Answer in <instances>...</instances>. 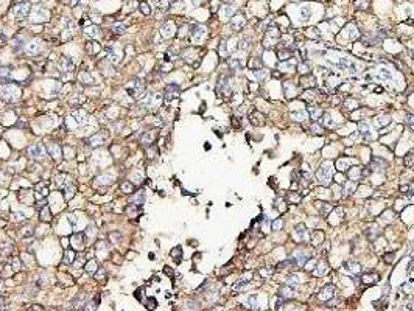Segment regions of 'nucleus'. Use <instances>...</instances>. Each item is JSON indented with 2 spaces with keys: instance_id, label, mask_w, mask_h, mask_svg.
<instances>
[{
  "instance_id": "nucleus-1",
  "label": "nucleus",
  "mask_w": 414,
  "mask_h": 311,
  "mask_svg": "<svg viewBox=\"0 0 414 311\" xmlns=\"http://www.w3.org/2000/svg\"><path fill=\"white\" fill-rule=\"evenodd\" d=\"M0 95L6 100V101H14L19 98L20 90L16 84H2L0 86Z\"/></svg>"
},
{
  "instance_id": "nucleus-2",
  "label": "nucleus",
  "mask_w": 414,
  "mask_h": 311,
  "mask_svg": "<svg viewBox=\"0 0 414 311\" xmlns=\"http://www.w3.org/2000/svg\"><path fill=\"white\" fill-rule=\"evenodd\" d=\"M126 90H128V93L131 95V97L140 98L142 95H143V92H145V84H143L140 80H134L131 84L126 86Z\"/></svg>"
},
{
  "instance_id": "nucleus-3",
  "label": "nucleus",
  "mask_w": 414,
  "mask_h": 311,
  "mask_svg": "<svg viewBox=\"0 0 414 311\" xmlns=\"http://www.w3.org/2000/svg\"><path fill=\"white\" fill-rule=\"evenodd\" d=\"M69 120L73 122V126H81V125H84L86 120H87V114H86V111H83V109H77V111H73V112L70 114Z\"/></svg>"
},
{
  "instance_id": "nucleus-4",
  "label": "nucleus",
  "mask_w": 414,
  "mask_h": 311,
  "mask_svg": "<svg viewBox=\"0 0 414 311\" xmlns=\"http://www.w3.org/2000/svg\"><path fill=\"white\" fill-rule=\"evenodd\" d=\"M277 37H279V30L276 28H270L265 34V39H263V45L266 49H271V47L277 42Z\"/></svg>"
},
{
  "instance_id": "nucleus-5",
  "label": "nucleus",
  "mask_w": 414,
  "mask_h": 311,
  "mask_svg": "<svg viewBox=\"0 0 414 311\" xmlns=\"http://www.w3.org/2000/svg\"><path fill=\"white\" fill-rule=\"evenodd\" d=\"M160 100H162V97L159 93H148L147 98L143 100V106L148 107V109H153V107L160 104Z\"/></svg>"
},
{
  "instance_id": "nucleus-6",
  "label": "nucleus",
  "mask_w": 414,
  "mask_h": 311,
  "mask_svg": "<svg viewBox=\"0 0 414 311\" xmlns=\"http://www.w3.org/2000/svg\"><path fill=\"white\" fill-rule=\"evenodd\" d=\"M27 153H28V156H30L31 159H42V157L45 156V150H44L42 145H39V143L28 146Z\"/></svg>"
},
{
  "instance_id": "nucleus-7",
  "label": "nucleus",
  "mask_w": 414,
  "mask_h": 311,
  "mask_svg": "<svg viewBox=\"0 0 414 311\" xmlns=\"http://www.w3.org/2000/svg\"><path fill=\"white\" fill-rule=\"evenodd\" d=\"M249 122L254 126H263L265 125V115L262 112H258V111H252L251 115H249Z\"/></svg>"
},
{
  "instance_id": "nucleus-8",
  "label": "nucleus",
  "mask_w": 414,
  "mask_h": 311,
  "mask_svg": "<svg viewBox=\"0 0 414 311\" xmlns=\"http://www.w3.org/2000/svg\"><path fill=\"white\" fill-rule=\"evenodd\" d=\"M293 49L294 47H280V49L277 50V58L280 61H285V59L291 58L293 56Z\"/></svg>"
},
{
  "instance_id": "nucleus-9",
  "label": "nucleus",
  "mask_w": 414,
  "mask_h": 311,
  "mask_svg": "<svg viewBox=\"0 0 414 311\" xmlns=\"http://www.w3.org/2000/svg\"><path fill=\"white\" fill-rule=\"evenodd\" d=\"M28 13H30V5L28 3H23V5H19V6L14 8V14H16L17 19H23Z\"/></svg>"
},
{
  "instance_id": "nucleus-10",
  "label": "nucleus",
  "mask_w": 414,
  "mask_h": 311,
  "mask_svg": "<svg viewBox=\"0 0 414 311\" xmlns=\"http://www.w3.org/2000/svg\"><path fill=\"white\" fill-rule=\"evenodd\" d=\"M178 92H179V87L176 84H168L165 87V93H167V100H173L178 97Z\"/></svg>"
},
{
  "instance_id": "nucleus-11",
  "label": "nucleus",
  "mask_w": 414,
  "mask_h": 311,
  "mask_svg": "<svg viewBox=\"0 0 414 311\" xmlns=\"http://www.w3.org/2000/svg\"><path fill=\"white\" fill-rule=\"evenodd\" d=\"M378 282V274L375 272H366V274H363V283L369 286V285H374Z\"/></svg>"
},
{
  "instance_id": "nucleus-12",
  "label": "nucleus",
  "mask_w": 414,
  "mask_h": 311,
  "mask_svg": "<svg viewBox=\"0 0 414 311\" xmlns=\"http://www.w3.org/2000/svg\"><path fill=\"white\" fill-rule=\"evenodd\" d=\"M318 177L322 181V182H325V181H329L330 179V165H327V163H324L321 168H319V171H318Z\"/></svg>"
},
{
  "instance_id": "nucleus-13",
  "label": "nucleus",
  "mask_w": 414,
  "mask_h": 311,
  "mask_svg": "<svg viewBox=\"0 0 414 311\" xmlns=\"http://www.w3.org/2000/svg\"><path fill=\"white\" fill-rule=\"evenodd\" d=\"M47 150H48V153L53 156L55 160L61 159V146H58L56 143H48V145H47Z\"/></svg>"
},
{
  "instance_id": "nucleus-14",
  "label": "nucleus",
  "mask_w": 414,
  "mask_h": 311,
  "mask_svg": "<svg viewBox=\"0 0 414 311\" xmlns=\"http://www.w3.org/2000/svg\"><path fill=\"white\" fill-rule=\"evenodd\" d=\"M59 68L62 72H72L75 67H73V62H72L69 58H61L59 59Z\"/></svg>"
},
{
  "instance_id": "nucleus-15",
  "label": "nucleus",
  "mask_w": 414,
  "mask_h": 311,
  "mask_svg": "<svg viewBox=\"0 0 414 311\" xmlns=\"http://www.w3.org/2000/svg\"><path fill=\"white\" fill-rule=\"evenodd\" d=\"M87 146H100L101 143H103V135H98V134H95L93 137H90L87 142Z\"/></svg>"
},
{
  "instance_id": "nucleus-16",
  "label": "nucleus",
  "mask_w": 414,
  "mask_h": 311,
  "mask_svg": "<svg viewBox=\"0 0 414 311\" xmlns=\"http://www.w3.org/2000/svg\"><path fill=\"white\" fill-rule=\"evenodd\" d=\"M363 42L366 44V45H378V44L381 42V39L377 37V36H369V34H366V36H363Z\"/></svg>"
},
{
  "instance_id": "nucleus-17",
  "label": "nucleus",
  "mask_w": 414,
  "mask_h": 311,
  "mask_svg": "<svg viewBox=\"0 0 414 311\" xmlns=\"http://www.w3.org/2000/svg\"><path fill=\"white\" fill-rule=\"evenodd\" d=\"M81 305H86L84 294H78V296L73 299V302H72V309H77V308H80Z\"/></svg>"
},
{
  "instance_id": "nucleus-18",
  "label": "nucleus",
  "mask_w": 414,
  "mask_h": 311,
  "mask_svg": "<svg viewBox=\"0 0 414 311\" xmlns=\"http://www.w3.org/2000/svg\"><path fill=\"white\" fill-rule=\"evenodd\" d=\"M131 202H134L136 205H142L145 202V193L143 191H139V193H136L134 196H131Z\"/></svg>"
},
{
  "instance_id": "nucleus-19",
  "label": "nucleus",
  "mask_w": 414,
  "mask_h": 311,
  "mask_svg": "<svg viewBox=\"0 0 414 311\" xmlns=\"http://www.w3.org/2000/svg\"><path fill=\"white\" fill-rule=\"evenodd\" d=\"M311 238H313V244H321V243L324 241V232H321V230H314L313 235H311Z\"/></svg>"
},
{
  "instance_id": "nucleus-20",
  "label": "nucleus",
  "mask_w": 414,
  "mask_h": 311,
  "mask_svg": "<svg viewBox=\"0 0 414 311\" xmlns=\"http://www.w3.org/2000/svg\"><path fill=\"white\" fill-rule=\"evenodd\" d=\"M333 291H335V288H333L332 285L325 286V288L322 290V293H321V299H332L333 297Z\"/></svg>"
},
{
  "instance_id": "nucleus-21",
  "label": "nucleus",
  "mask_w": 414,
  "mask_h": 311,
  "mask_svg": "<svg viewBox=\"0 0 414 311\" xmlns=\"http://www.w3.org/2000/svg\"><path fill=\"white\" fill-rule=\"evenodd\" d=\"M56 184H58L59 187L65 188L67 185H70V177H69V176H65V174H61V176H58V177H56Z\"/></svg>"
},
{
  "instance_id": "nucleus-22",
  "label": "nucleus",
  "mask_w": 414,
  "mask_h": 311,
  "mask_svg": "<svg viewBox=\"0 0 414 311\" xmlns=\"http://www.w3.org/2000/svg\"><path fill=\"white\" fill-rule=\"evenodd\" d=\"M98 302H100V297H95L93 300L87 302V303L84 305V311H95V309H97V306H98V305H97Z\"/></svg>"
},
{
  "instance_id": "nucleus-23",
  "label": "nucleus",
  "mask_w": 414,
  "mask_h": 311,
  "mask_svg": "<svg viewBox=\"0 0 414 311\" xmlns=\"http://www.w3.org/2000/svg\"><path fill=\"white\" fill-rule=\"evenodd\" d=\"M36 193H39L41 196H45V195L48 193V185H47L45 182H39V184L36 185Z\"/></svg>"
},
{
  "instance_id": "nucleus-24",
  "label": "nucleus",
  "mask_w": 414,
  "mask_h": 311,
  "mask_svg": "<svg viewBox=\"0 0 414 311\" xmlns=\"http://www.w3.org/2000/svg\"><path fill=\"white\" fill-rule=\"evenodd\" d=\"M243 23H245V19H243L241 16H235V17H232V27H234L235 30H240V28L243 27Z\"/></svg>"
},
{
  "instance_id": "nucleus-25",
  "label": "nucleus",
  "mask_w": 414,
  "mask_h": 311,
  "mask_svg": "<svg viewBox=\"0 0 414 311\" xmlns=\"http://www.w3.org/2000/svg\"><path fill=\"white\" fill-rule=\"evenodd\" d=\"M10 76V68L8 67H0V83L5 84V81H8Z\"/></svg>"
},
{
  "instance_id": "nucleus-26",
  "label": "nucleus",
  "mask_w": 414,
  "mask_h": 311,
  "mask_svg": "<svg viewBox=\"0 0 414 311\" xmlns=\"http://www.w3.org/2000/svg\"><path fill=\"white\" fill-rule=\"evenodd\" d=\"M249 67L254 70V72H257V70H262V59L260 58H254V59H251V62H249Z\"/></svg>"
},
{
  "instance_id": "nucleus-27",
  "label": "nucleus",
  "mask_w": 414,
  "mask_h": 311,
  "mask_svg": "<svg viewBox=\"0 0 414 311\" xmlns=\"http://www.w3.org/2000/svg\"><path fill=\"white\" fill-rule=\"evenodd\" d=\"M204 34V28L203 27H193V31H191V37L196 41V39H199L201 36Z\"/></svg>"
},
{
  "instance_id": "nucleus-28",
  "label": "nucleus",
  "mask_w": 414,
  "mask_h": 311,
  "mask_svg": "<svg viewBox=\"0 0 414 311\" xmlns=\"http://www.w3.org/2000/svg\"><path fill=\"white\" fill-rule=\"evenodd\" d=\"M50 216H52V213H50V210H48V207H42L41 208V220L42 221H50Z\"/></svg>"
},
{
  "instance_id": "nucleus-29",
  "label": "nucleus",
  "mask_w": 414,
  "mask_h": 311,
  "mask_svg": "<svg viewBox=\"0 0 414 311\" xmlns=\"http://www.w3.org/2000/svg\"><path fill=\"white\" fill-rule=\"evenodd\" d=\"M84 33H86L87 37H97L100 31H98V28H97V27H89V28H86Z\"/></svg>"
},
{
  "instance_id": "nucleus-30",
  "label": "nucleus",
  "mask_w": 414,
  "mask_h": 311,
  "mask_svg": "<svg viewBox=\"0 0 414 311\" xmlns=\"http://www.w3.org/2000/svg\"><path fill=\"white\" fill-rule=\"evenodd\" d=\"M106 52H108V55H109V58H111L112 61H115V62H117V61L120 59V58H118V55L115 53V50H114V47H112V45L106 47Z\"/></svg>"
},
{
  "instance_id": "nucleus-31",
  "label": "nucleus",
  "mask_w": 414,
  "mask_h": 311,
  "mask_svg": "<svg viewBox=\"0 0 414 311\" xmlns=\"http://www.w3.org/2000/svg\"><path fill=\"white\" fill-rule=\"evenodd\" d=\"M318 208L321 210L322 215H327V213L332 210V205H330V204H325V202H318Z\"/></svg>"
},
{
  "instance_id": "nucleus-32",
  "label": "nucleus",
  "mask_w": 414,
  "mask_h": 311,
  "mask_svg": "<svg viewBox=\"0 0 414 311\" xmlns=\"http://www.w3.org/2000/svg\"><path fill=\"white\" fill-rule=\"evenodd\" d=\"M279 293H280L282 297H291L293 296V291H291V288H288V286H280Z\"/></svg>"
},
{
  "instance_id": "nucleus-33",
  "label": "nucleus",
  "mask_w": 414,
  "mask_h": 311,
  "mask_svg": "<svg viewBox=\"0 0 414 311\" xmlns=\"http://www.w3.org/2000/svg\"><path fill=\"white\" fill-rule=\"evenodd\" d=\"M121 190H123V193H132V191H134V185L126 181V182L121 184Z\"/></svg>"
},
{
  "instance_id": "nucleus-34",
  "label": "nucleus",
  "mask_w": 414,
  "mask_h": 311,
  "mask_svg": "<svg viewBox=\"0 0 414 311\" xmlns=\"http://www.w3.org/2000/svg\"><path fill=\"white\" fill-rule=\"evenodd\" d=\"M125 28H126V27L123 25V23H112V25H111V30H112L114 33H123Z\"/></svg>"
},
{
  "instance_id": "nucleus-35",
  "label": "nucleus",
  "mask_w": 414,
  "mask_h": 311,
  "mask_svg": "<svg viewBox=\"0 0 414 311\" xmlns=\"http://www.w3.org/2000/svg\"><path fill=\"white\" fill-rule=\"evenodd\" d=\"M412 163H414V156L409 153V154H406V157H405V160H403V165L406 166V168H411Z\"/></svg>"
},
{
  "instance_id": "nucleus-36",
  "label": "nucleus",
  "mask_w": 414,
  "mask_h": 311,
  "mask_svg": "<svg viewBox=\"0 0 414 311\" xmlns=\"http://www.w3.org/2000/svg\"><path fill=\"white\" fill-rule=\"evenodd\" d=\"M73 193H75V188L72 187V185H67V187H65V195H64V198H65L67 201H70L72 196H73Z\"/></svg>"
},
{
  "instance_id": "nucleus-37",
  "label": "nucleus",
  "mask_w": 414,
  "mask_h": 311,
  "mask_svg": "<svg viewBox=\"0 0 414 311\" xmlns=\"http://www.w3.org/2000/svg\"><path fill=\"white\" fill-rule=\"evenodd\" d=\"M360 132L363 134L364 138H369V128L366 123H360Z\"/></svg>"
},
{
  "instance_id": "nucleus-38",
  "label": "nucleus",
  "mask_w": 414,
  "mask_h": 311,
  "mask_svg": "<svg viewBox=\"0 0 414 311\" xmlns=\"http://www.w3.org/2000/svg\"><path fill=\"white\" fill-rule=\"evenodd\" d=\"M27 52H28V53H31V55L37 52V42H36V41H31V42L27 45Z\"/></svg>"
},
{
  "instance_id": "nucleus-39",
  "label": "nucleus",
  "mask_w": 414,
  "mask_h": 311,
  "mask_svg": "<svg viewBox=\"0 0 414 311\" xmlns=\"http://www.w3.org/2000/svg\"><path fill=\"white\" fill-rule=\"evenodd\" d=\"M296 235H298L299 238H304V236H305V226H304V224H298V226H296Z\"/></svg>"
},
{
  "instance_id": "nucleus-40",
  "label": "nucleus",
  "mask_w": 414,
  "mask_h": 311,
  "mask_svg": "<svg viewBox=\"0 0 414 311\" xmlns=\"http://www.w3.org/2000/svg\"><path fill=\"white\" fill-rule=\"evenodd\" d=\"M336 166H338V170H341V171H346V170H347V160H344V159H339V160L336 162Z\"/></svg>"
},
{
  "instance_id": "nucleus-41",
  "label": "nucleus",
  "mask_w": 414,
  "mask_h": 311,
  "mask_svg": "<svg viewBox=\"0 0 414 311\" xmlns=\"http://www.w3.org/2000/svg\"><path fill=\"white\" fill-rule=\"evenodd\" d=\"M140 10H142V13H143L145 16H148V14L151 13V8H150V5H148L147 2H142V3H140Z\"/></svg>"
},
{
  "instance_id": "nucleus-42",
  "label": "nucleus",
  "mask_w": 414,
  "mask_h": 311,
  "mask_svg": "<svg viewBox=\"0 0 414 311\" xmlns=\"http://www.w3.org/2000/svg\"><path fill=\"white\" fill-rule=\"evenodd\" d=\"M308 112H310V115H311V118H313V120H316V118H318V117L322 114L319 109H313V107H308Z\"/></svg>"
},
{
  "instance_id": "nucleus-43",
  "label": "nucleus",
  "mask_w": 414,
  "mask_h": 311,
  "mask_svg": "<svg viewBox=\"0 0 414 311\" xmlns=\"http://www.w3.org/2000/svg\"><path fill=\"white\" fill-rule=\"evenodd\" d=\"M72 260H75V252H72V251L65 252V258H64V261H65V263H70Z\"/></svg>"
},
{
  "instance_id": "nucleus-44",
  "label": "nucleus",
  "mask_w": 414,
  "mask_h": 311,
  "mask_svg": "<svg viewBox=\"0 0 414 311\" xmlns=\"http://www.w3.org/2000/svg\"><path fill=\"white\" fill-rule=\"evenodd\" d=\"M22 42H23L22 39H16V41H14V45H13V49H14L16 52H17V50H20V49H23V44H22Z\"/></svg>"
},
{
  "instance_id": "nucleus-45",
  "label": "nucleus",
  "mask_w": 414,
  "mask_h": 311,
  "mask_svg": "<svg viewBox=\"0 0 414 311\" xmlns=\"http://www.w3.org/2000/svg\"><path fill=\"white\" fill-rule=\"evenodd\" d=\"M179 255H181V247H175V249L172 251V257H175V258H176V261H179V260H181V257H179Z\"/></svg>"
},
{
  "instance_id": "nucleus-46",
  "label": "nucleus",
  "mask_w": 414,
  "mask_h": 311,
  "mask_svg": "<svg viewBox=\"0 0 414 311\" xmlns=\"http://www.w3.org/2000/svg\"><path fill=\"white\" fill-rule=\"evenodd\" d=\"M369 0H355V6L357 8H366Z\"/></svg>"
},
{
  "instance_id": "nucleus-47",
  "label": "nucleus",
  "mask_w": 414,
  "mask_h": 311,
  "mask_svg": "<svg viewBox=\"0 0 414 311\" xmlns=\"http://www.w3.org/2000/svg\"><path fill=\"white\" fill-rule=\"evenodd\" d=\"M97 181H98V184H109V182H112V181H111V176H108V174H106V176L98 177Z\"/></svg>"
},
{
  "instance_id": "nucleus-48",
  "label": "nucleus",
  "mask_w": 414,
  "mask_h": 311,
  "mask_svg": "<svg viewBox=\"0 0 414 311\" xmlns=\"http://www.w3.org/2000/svg\"><path fill=\"white\" fill-rule=\"evenodd\" d=\"M299 72H301L302 75H308V73H310V68H308L305 64H301V65H299Z\"/></svg>"
},
{
  "instance_id": "nucleus-49",
  "label": "nucleus",
  "mask_w": 414,
  "mask_h": 311,
  "mask_svg": "<svg viewBox=\"0 0 414 311\" xmlns=\"http://www.w3.org/2000/svg\"><path fill=\"white\" fill-rule=\"evenodd\" d=\"M288 283H293V285H298V283H299V278H298V275H294V274H291V275L288 277Z\"/></svg>"
},
{
  "instance_id": "nucleus-50",
  "label": "nucleus",
  "mask_w": 414,
  "mask_h": 311,
  "mask_svg": "<svg viewBox=\"0 0 414 311\" xmlns=\"http://www.w3.org/2000/svg\"><path fill=\"white\" fill-rule=\"evenodd\" d=\"M80 80H81V83H87V84H89V83L92 81V80H90V76H89V75H86L84 72H83V73L80 75Z\"/></svg>"
},
{
  "instance_id": "nucleus-51",
  "label": "nucleus",
  "mask_w": 414,
  "mask_h": 311,
  "mask_svg": "<svg viewBox=\"0 0 414 311\" xmlns=\"http://www.w3.org/2000/svg\"><path fill=\"white\" fill-rule=\"evenodd\" d=\"M406 123H408L409 128L414 129V115H408V117H406Z\"/></svg>"
},
{
  "instance_id": "nucleus-52",
  "label": "nucleus",
  "mask_w": 414,
  "mask_h": 311,
  "mask_svg": "<svg viewBox=\"0 0 414 311\" xmlns=\"http://www.w3.org/2000/svg\"><path fill=\"white\" fill-rule=\"evenodd\" d=\"M151 140H153V135H151V134H145L143 138H142V143H145V145H147V142L151 143Z\"/></svg>"
},
{
  "instance_id": "nucleus-53",
  "label": "nucleus",
  "mask_w": 414,
  "mask_h": 311,
  "mask_svg": "<svg viewBox=\"0 0 414 311\" xmlns=\"http://www.w3.org/2000/svg\"><path fill=\"white\" fill-rule=\"evenodd\" d=\"M288 199H290L291 202H299V201H301V198L296 196L294 193H290V195H288Z\"/></svg>"
},
{
  "instance_id": "nucleus-54",
  "label": "nucleus",
  "mask_w": 414,
  "mask_h": 311,
  "mask_svg": "<svg viewBox=\"0 0 414 311\" xmlns=\"http://www.w3.org/2000/svg\"><path fill=\"white\" fill-rule=\"evenodd\" d=\"M389 122H391V118H388V117H386V120H377V118H375V125H377V126H380V125H388Z\"/></svg>"
},
{
  "instance_id": "nucleus-55",
  "label": "nucleus",
  "mask_w": 414,
  "mask_h": 311,
  "mask_svg": "<svg viewBox=\"0 0 414 311\" xmlns=\"http://www.w3.org/2000/svg\"><path fill=\"white\" fill-rule=\"evenodd\" d=\"M308 16H310V10L308 8H302V19L304 20H308Z\"/></svg>"
},
{
  "instance_id": "nucleus-56",
  "label": "nucleus",
  "mask_w": 414,
  "mask_h": 311,
  "mask_svg": "<svg viewBox=\"0 0 414 311\" xmlns=\"http://www.w3.org/2000/svg\"><path fill=\"white\" fill-rule=\"evenodd\" d=\"M311 131L316 132V134H322V128L318 126V125H313V126H311Z\"/></svg>"
},
{
  "instance_id": "nucleus-57",
  "label": "nucleus",
  "mask_w": 414,
  "mask_h": 311,
  "mask_svg": "<svg viewBox=\"0 0 414 311\" xmlns=\"http://www.w3.org/2000/svg\"><path fill=\"white\" fill-rule=\"evenodd\" d=\"M394 255H396L394 252H391V254H386V257H384V260H386L388 263H391V261L394 260Z\"/></svg>"
},
{
  "instance_id": "nucleus-58",
  "label": "nucleus",
  "mask_w": 414,
  "mask_h": 311,
  "mask_svg": "<svg viewBox=\"0 0 414 311\" xmlns=\"http://www.w3.org/2000/svg\"><path fill=\"white\" fill-rule=\"evenodd\" d=\"M280 227H282V221H280V220L273 223V230H277V229H280Z\"/></svg>"
},
{
  "instance_id": "nucleus-59",
  "label": "nucleus",
  "mask_w": 414,
  "mask_h": 311,
  "mask_svg": "<svg viewBox=\"0 0 414 311\" xmlns=\"http://www.w3.org/2000/svg\"><path fill=\"white\" fill-rule=\"evenodd\" d=\"M313 265H314V260H310V261L307 263V265H305V269H308V271H310V269H313Z\"/></svg>"
},
{
  "instance_id": "nucleus-60",
  "label": "nucleus",
  "mask_w": 414,
  "mask_h": 311,
  "mask_svg": "<svg viewBox=\"0 0 414 311\" xmlns=\"http://www.w3.org/2000/svg\"><path fill=\"white\" fill-rule=\"evenodd\" d=\"M248 42H249V37H246V39H243V42H241V47H243V49H248V45H249Z\"/></svg>"
},
{
  "instance_id": "nucleus-61",
  "label": "nucleus",
  "mask_w": 414,
  "mask_h": 311,
  "mask_svg": "<svg viewBox=\"0 0 414 311\" xmlns=\"http://www.w3.org/2000/svg\"><path fill=\"white\" fill-rule=\"evenodd\" d=\"M260 274H262V275H266V277H270V275H271V271H268V269H262V271H260Z\"/></svg>"
},
{
  "instance_id": "nucleus-62",
  "label": "nucleus",
  "mask_w": 414,
  "mask_h": 311,
  "mask_svg": "<svg viewBox=\"0 0 414 311\" xmlns=\"http://www.w3.org/2000/svg\"><path fill=\"white\" fill-rule=\"evenodd\" d=\"M336 182L343 184V182H344V177H343V176H336Z\"/></svg>"
},
{
  "instance_id": "nucleus-63",
  "label": "nucleus",
  "mask_w": 414,
  "mask_h": 311,
  "mask_svg": "<svg viewBox=\"0 0 414 311\" xmlns=\"http://www.w3.org/2000/svg\"><path fill=\"white\" fill-rule=\"evenodd\" d=\"M95 277H98V274H95ZM100 277H104V272H103V269H100Z\"/></svg>"
},
{
  "instance_id": "nucleus-64",
  "label": "nucleus",
  "mask_w": 414,
  "mask_h": 311,
  "mask_svg": "<svg viewBox=\"0 0 414 311\" xmlns=\"http://www.w3.org/2000/svg\"><path fill=\"white\" fill-rule=\"evenodd\" d=\"M400 190H402V191H408V185H403V187H400Z\"/></svg>"
}]
</instances>
